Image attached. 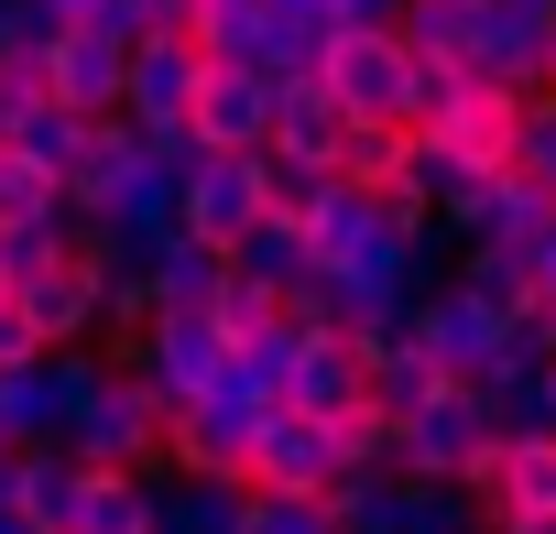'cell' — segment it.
Wrapping results in <instances>:
<instances>
[{
	"label": "cell",
	"instance_id": "obj_25",
	"mask_svg": "<svg viewBox=\"0 0 556 534\" xmlns=\"http://www.w3.org/2000/svg\"><path fill=\"white\" fill-rule=\"evenodd\" d=\"M207 317H218V339H229V349H251V339L285 328L295 306H285V284H262V274H240V262H229V284L207 295Z\"/></svg>",
	"mask_w": 556,
	"mask_h": 534
},
{
	"label": "cell",
	"instance_id": "obj_18",
	"mask_svg": "<svg viewBox=\"0 0 556 534\" xmlns=\"http://www.w3.org/2000/svg\"><path fill=\"white\" fill-rule=\"evenodd\" d=\"M328 175H339V186H371V196H382V186H415V131H404V120H350L339 153H328Z\"/></svg>",
	"mask_w": 556,
	"mask_h": 534
},
{
	"label": "cell",
	"instance_id": "obj_12",
	"mask_svg": "<svg viewBox=\"0 0 556 534\" xmlns=\"http://www.w3.org/2000/svg\"><path fill=\"white\" fill-rule=\"evenodd\" d=\"M285 404H295V415H317V425H339L350 404H371V360H361V339H339V328H306V317H295Z\"/></svg>",
	"mask_w": 556,
	"mask_h": 534
},
{
	"label": "cell",
	"instance_id": "obj_11",
	"mask_svg": "<svg viewBox=\"0 0 556 534\" xmlns=\"http://www.w3.org/2000/svg\"><path fill=\"white\" fill-rule=\"evenodd\" d=\"M186 131H197L207 153H262V131H273V66H218V55H207Z\"/></svg>",
	"mask_w": 556,
	"mask_h": 534
},
{
	"label": "cell",
	"instance_id": "obj_26",
	"mask_svg": "<svg viewBox=\"0 0 556 534\" xmlns=\"http://www.w3.org/2000/svg\"><path fill=\"white\" fill-rule=\"evenodd\" d=\"M66 240H77V207H23V218H0V274L23 284L34 262H55Z\"/></svg>",
	"mask_w": 556,
	"mask_h": 534
},
{
	"label": "cell",
	"instance_id": "obj_2",
	"mask_svg": "<svg viewBox=\"0 0 556 534\" xmlns=\"http://www.w3.org/2000/svg\"><path fill=\"white\" fill-rule=\"evenodd\" d=\"M491 404H480V382H447V393H426L415 415H393V469L404 480H480V458H491Z\"/></svg>",
	"mask_w": 556,
	"mask_h": 534
},
{
	"label": "cell",
	"instance_id": "obj_4",
	"mask_svg": "<svg viewBox=\"0 0 556 534\" xmlns=\"http://www.w3.org/2000/svg\"><path fill=\"white\" fill-rule=\"evenodd\" d=\"M197 77H207V44H197L186 23L142 34V44L121 55V120H131L142 142H186V110H197Z\"/></svg>",
	"mask_w": 556,
	"mask_h": 534
},
{
	"label": "cell",
	"instance_id": "obj_41",
	"mask_svg": "<svg viewBox=\"0 0 556 534\" xmlns=\"http://www.w3.org/2000/svg\"><path fill=\"white\" fill-rule=\"evenodd\" d=\"M0 534H34V523H23V512H0Z\"/></svg>",
	"mask_w": 556,
	"mask_h": 534
},
{
	"label": "cell",
	"instance_id": "obj_5",
	"mask_svg": "<svg viewBox=\"0 0 556 534\" xmlns=\"http://www.w3.org/2000/svg\"><path fill=\"white\" fill-rule=\"evenodd\" d=\"M469 501H480V534H556V425L491 436Z\"/></svg>",
	"mask_w": 556,
	"mask_h": 534
},
{
	"label": "cell",
	"instance_id": "obj_27",
	"mask_svg": "<svg viewBox=\"0 0 556 534\" xmlns=\"http://www.w3.org/2000/svg\"><path fill=\"white\" fill-rule=\"evenodd\" d=\"M469 23H480V0H404V55H458L469 66Z\"/></svg>",
	"mask_w": 556,
	"mask_h": 534
},
{
	"label": "cell",
	"instance_id": "obj_33",
	"mask_svg": "<svg viewBox=\"0 0 556 534\" xmlns=\"http://www.w3.org/2000/svg\"><path fill=\"white\" fill-rule=\"evenodd\" d=\"M262 196H273V218H306V207L328 196V164H306V153H262Z\"/></svg>",
	"mask_w": 556,
	"mask_h": 534
},
{
	"label": "cell",
	"instance_id": "obj_19",
	"mask_svg": "<svg viewBox=\"0 0 556 534\" xmlns=\"http://www.w3.org/2000/svg\"><path fill=\"white\" fill-rule=\"evenodd\" d=\"M12 512L34 523V534H66V512H77V458L45 436V447H12Z\"/></svg>",
	"mask_w": 556,
	"mask_h": 534
},
{
	"label": "cell",
	"instance_id": "obj_40",
	"mask_svg": "<svg viewBox=\"0 0 556 534\" xmlns=\"http://www.w3.org/2000/svg\"><path fill=\"white\" fill-rule=\"evenodd\" d=\"M545 425H556V360H545Z\"/></svg>",
	"mask_w": 556,
	"mask_h": 534
},
{
	"label": "cell",
	"instance_id": "obj_9",
	"mask_svg": "<svg viewBox=\"0 0 556 534\" xmlns=\"http://www.w3.org/2000/svg\"><path fill=\"white\" fill-rule=\"evenodd\" d=\"M545 34H556V0H480V23H469V77L491 88H545Z\"/></svg>",
	"mask_w": 556,
	"mask_h": 534
},
{
	"label": "cell",
	"instance_id": "obj_21",
	"mask_svg": "<svg viewBox=\"0 0 556 534\" xmlns=\"http://www.w3.org/2000/svg\"><path fill=\"white\" fill-rule=\"evenodd\" d=\"M142 284H153V306H207V295L229 284V251H218V240H197V229H164Z\"/></svg>",
	"mask_w": 556,
	"mask_h": 534
},
{
	"label": "cell",
	"instance_id": "obj_14",
	"mask_svg": "<svg viewBox=\"0 0 556 534\" xmlns=\"http://www.w3.org/2000/svg\"><path fill=\"white\" fill-rule=\"evenodd\" d=\"M513 120H523V88H491V77H458V99L426 120V142L437 153H458V164H513Z\"/></svg>",
	"mask_w": 556,
	"mask_h": 534
},
{
	"label": "cell",
	"instance_id": "obj_38",
	"mask_svg": "<svg viewBox=\"0 0 556 534\" xmlns=\"http://www.w3.org/2000/svg\"><path fill=\"white\" fill-rule=\"evenodd\" d=\"M55 23H77V34H99V23H110V0H55Z\"/></svg>",
	"mask_w": 556,
	"mask_h": 534
},
{
	"label": "cell",
	"instance_id": "obj_3",
	"mask_svg": "<svg viewBox=\"0 0 556 534\" xmlns=\"http://www.w3.org/2000/svg\"><path fill=\"white\" fill-rule=\"evenodd\" d=\"M415 339L437 349V371L447 382H491V371H513L523 349H513V317L480 295V284H458V274H437L426 295H415Z\"/></svg>",
	"mask_w": 556,
	"mask_h": 534
},
{
	"label": "cell",
	"instance_id": "obj_35",
	"mask_svg": "<svg viewBox=\"0 0 556 534\" xmlns=\"http://www.w3.org/2000/svg\"><path fill=\"white\" fill-rule=\"evenodd\" d=\"M339 34H404V0H328Z\"/></svg>",
	"mask_w": 556,
	"mask_h": 534
},
{
	"label": "cell",
	"instance_id": "obj_16",
	"mask_svg": "<svg viewBox=\"0 0 556 534\" xmlns=\"http://www.w3.org/2000/svg\"><path fill=\"white\" fill-rule=\"evenodd\" d=\"M339 131H350V110H339L317 77H273V131H262V153H306V164H328Z\"/></svg>",
	"mask_w": 556,
	"mask_h": 534
},
{
	"label": "cell",
	"instance_id": "obj_28",
	"mask_svg": "<svg viewBox=\"0 0 556 534\" xmlns=\"http://www.w3.org/2000/svg\"><path fill=\"white\" fill-rule=\"evenodd\" d=\"M404 534H480V501L458 480H404Z\"/></svg>",
	"mask_w": 556,
	"mask_h": 534
},
{
	"label": "cell",
	"instance_id": "obj_37",
	"mask_svg": "<svg viewBox=\"0 0 556 534\" xmlns=\"http://www.w3.org/2000/svg\"><path fill=\"white\" fill-rule=\"evenodd\" d=\"M0 360H45V339L23 328V306H0Z\"/></svg>",
	"mask_w": 556,
	"mask_h": 534
},
{
	"label": "cell",
	"instance_id": "obj_20",
	"mask_svg": "<svg viewBox=\"0 0 556 534\" xmlns=\"http://www.w3.org/2000/svg\"><path fill=\"white\" fill-rule=\"evenodd\" d=\"M66 534H153V480L142 469H77Z\"/></svg>",
	"mask_w": 556,
	"mask_h": 534
},
{
	"label": "cell",
	"instance_id": "obj_43",
	"mask_svg": "<svg viewBox=\"0 0 556 534\" xmlns=\"http://www.w3.org/2000/svg\"><path fill=\"white\" fill-rule=\"evenodd\" d=\"M0 306H12V274H0Z\"/></svg>",
	"mask_w": 556,
	"mask_h": 534
},
{
	"label": "cell",
	"instance_id": "obj_22",
	"mask_svg": "<svg viewBox=\"0 0 556 534\" xmlns=\"http://www.w3.org/2000/svg\"><path fill=\"white\" fill-rule=\"evenodd\" d=\"M240 512H251L240 480H186L175 469V491H153V534H240Z\"/></svg>",
	"mask_w": 556,
	"mask_h": 534
},
{
	"label": "cell",
	"instance_id": "obj_24",
	"mask_svg": "<svg viewBox=\"0 0 556 534\" xmlns=\"http://www.w3.org/2000/svg\"><path fill=\"white\" fill-rule=\"evenodd\" d=\"M186 34H197L218 66H262V44H273V0H197Z\"/></svg>",
	"mask_w": 556,
	"mask_h": 534
},
{
	"label": "cell",
	"instance_id": "obj_13",
	"mask_svg": "<svg viewBox=\"0 0 556 534\" xmlns=\"http://www.w3.org/2000/svg\"><path fill=\"white\" fill-rule=\"evenodd\" d=\"M317 88L350 110V120H404V34H339Z\"/></svg>",
	"mask_w": 556,
	"mask_h": 534
},
{
	"label": "cell",
	"instance_id": "obj_39",
	"mask_svg": "<svg viewBox=\"0 0 556 534\" xmlns=\"http://www.w3.org/2000/svg\"><path fill=\"white\" fill-rule=\"evenodd\" d=\"M0 512H12V447H0Z\"/></svg>",
	"mask_w": 556,
	"mask_h": 534
},
{
	"label": "cell",
	"instance_id": "obj_29",
	"mask_svg": "<svg viewBox=\"0 0 556 534\" xmlns=\"http://www.w3.org/2000/svg\"><path fill=\"white\" fill-rule=\"evenodd\" d=\"M513 175L556 196V88H534V99H523V120H513Z\"/></svg>",
	"mask_w": 556,
	"mask_h": 534
},
{
	"label": "cell",
	"instance_id": "obj_36",
	"mask_svg": "<svg viewBox=\"0 0 556 534\" xmlns=\"http://www.w3.org/2000/svg\"><path fill=\"white\" fill-rule=\"evenodd\" d=\"M523 262H534V306H556V218L523 240Z\"/></svg>",
	"mask_w": 556,
	"mask_h": 534
},
{
	"label": "cell",
	"instance_id": "obj_15",
	"mask_svg": "<svg viewBox=\"0 0 556 534\" xmlns=\"http://www.w3.org/2000/svg\"><path fill=\"white\" fill-rule=\"evenodd\" d=\"M121 55L131 44H110V34H55V55H45V99L55 110H77V120H121Z\"/></svg>",
	"mask_w": 556,
	"mask_h": 534
},
{
	"label": "cell",
	"instance_id": "obj_34",
	"mask_svg": "<svg viewBox=\"0 0 556 534\" xmlns=\"http://www.w3.org/2000/svg\"><path fill=\"white\" fill-rule=\"evenodd\" d=\"M34 110H45V66H0V142H12Z\"/></svg>",
	"mask_w": 556,
	"mask_h": 534
},
{
	"label": "cell",
	"instance_id": "obj_32",
	"mask_svg": "<svg viewBox=\"0 0 556 534\" xmlns=\"http://www.w3.org/2000/svg\"><path fill=\"white\" fill-rule=\"evenodd\" d=\"M88 131H99V120H77V110H55V99H45V110H34V120H23V131H12V153H34V164H45V175H66V164H77V142H88Z\"/></svg>",
	"mask_w": 556,
	"mask_h": 534
},
{
	"label": "cell",
	"instance_id": "obj_42",
	"mask_svg": "<svg viewBox=\"0 0 556 534\" xmlns=\"http://www.w3.org/2000/svg\"><path fill=\"white\" fill-rule=\"evenodd\" d=\"M545 88H556V34H545Z\"/></svg>",
	"mask_w": 556,
	"mask_h": 534
},
{
	"label": "cell",
	"instance_id": "obj_23",
	"mask_svg": "<svg viewBox=\"0 0 556 534\" xmlns=\"http://www.w3.org/2000/svg\"><path fill=\"white\" fill-rule=\"evenodd\" d=\"M45 436H55V349L0 360V447H45Z\"/></svg>",
	"mask_w": 556,
	"mask_h": 534
},
{
	"label": "cell",
	"instance_id": "obj_8",
	"mask_svg": "<svg viewBox=\"0 0 556 534\" xmlns=\"http://www.w3.org/2000/svg\"><path fill=\"white\" fill-rule=\"evenodd\" d=\"M251 218H273V196H262V153H207V142H186V229L229 251Z\"/></svg>",
	"mask_w": 556,
	"mask_h": 534
},
{
	"label": "cell",
	"instance_id": "obj_6",
	"mask_svg": "<svg viewBox=\"0 0 556 534\" xmlns=\"http://www.w3.org/2000/svg\"><path fill=\"white\" fill-rule=\"evenodd\" d=\"M131 371L164 393V404H197L218 371H229V339H218V317L207 306H164L153 328H142V349H131Z\"/></svg>",
	"mask_w": 556,
	"mask_h": 534
},
{
	"label": "cell",
	"instance_id": "obj_1",
	"mask_svg": "<svg viewBox=\"0 0 556 534\" xmlns=\"http://www.w3.org/2000/svg\"><path fill=\"white\" fill-rule=\"evenodd\" d=\"M164 425H175V404H164L131 360H110V382L55 425V447H66L77 469H153V458H164Z\"/></svg>",
	"mask_w": 556,
	"mask_h": 534
},
{
	"label": "cell",
	"instance_id": "obj_17",
	"mask_svg": "<svg viewBox=\"0 0 556 534\" xmlns=\"http://www.w3.org/2000/svg\"><path fill=\"white\" fill-rule=\"evenodd\" d=\"M229 262H240V274H262V284H285V306H295V284L328 274L317 240H306V218H251V229L229 240Z\"/></svg>",
	"mask_w": 556,
	"mask_h": 534
},
{
	"label": "cell",
	"instance_id": "obj_7",
	"mask_svg": "<svg viewBox=\"0 0 556 534\" xmlns=\"http://www.w3.org/2000/svg\"><path fill=\"white\" fill-rule=\"evenodd\" d=\"M99 295H110V284H99V262H88L77 240H66L55 262H34V274L12 284V306H23V328H34L45 349H77V339H99Z\"/></svg>",
	"mask_w": 556,
	"mask_h": 534
},
{
	"label": "cell",
	"instance_id": "obj_30",
	"mask_svg": "<svg viewBox=\"0 0 556 534\" xmlns=\"http://www.w3.org/2000/svg\"><path fill=\"white\" fill-rule=\"evenodd\" d=\"M240 534H339V523H328V491H251Z\"/></svg>",
	"mask_w": 556,
	"mask_h": 534
},
{
	"label": "cell",
	"instance_id": "obj_31",
	"mask_svg": "<svg viewBox=\"0 0 556 534\" xmlns=\"http://www.w3.org/2000/svg\"><path fill=\"white\" fill-rule=\"evenodd\" d=\"M55 0H0V66H45L55 55Z\"/></svg>",
	"mask_w": 556,
	"mask_h": 534
},
{
	"label": "cell",
	"instance_id": "obj_10",
	"mask_svg": "<svg viewBox=\"0 0 556 534\" xmlns=\"http://www.w3.org/2000/svg\"><path fill=\"white\" fill-rule=\"evenodd\" d=\"M240 480H251V491H328V480H339V436H328L317 415H295V404H273V415L251 425Z\"/></svg>",
	"mask_w": 556,
	"mask_h": 534
}]
</instances>
